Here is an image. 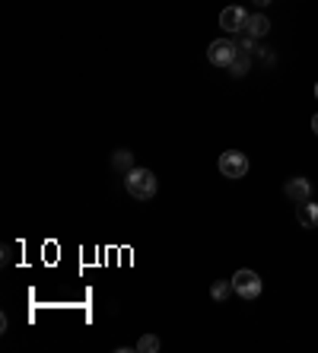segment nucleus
<instances>
[{
    "label": "nucleus",
    "instance_id": "1",
    "mask_svg": "<svg viewBox=\"0 0 318 353\" xmlns=\"http://www.w3.org/2000/svg\"><path fill=\"white\" fill-rule=\"evenodd\" d=\"M124 188H128L131 197H137V201H150L156 194V175L150 169H131L128 179H124Z\"/></svg>",
    "mask_w": 318,
    "mask_h": 353
},
{
    "label": "nucleus",
    "instance_id": "2",
    "mask_svg": "<svg viewBox=\"0 0 318 353\" xmlns=\"http://www.w3.org/2000/svg\"><path fill=\"white\" fill-rule=\"evenodd\" d=\"M207 58H210L213 67H232V61L239 58V45L232 39H217L207 48Z\"/></svg>",
    "mask_w": 318,
    "mask_h": 353
},
{
    "label": "nucleus",
    "instance_id": "3",
    "mask_svg": "<svg viewBox=\"0 0 318 353\" xmlns=\"http://www.w3.org/2000/svg\"><path fill=\"white\" fill-rule=\"evenodd\" d=\"M220 172L226 175V179H242V175L248 172V157L239 153V150H226L220 157Z\"/></svg>",
    "mask_w": 318,
    "mask_h": 353
},
{
    "label": "nucleus",
    "instance_id": "4",
    "mask_svg": "<svg viewBox=\"0 0 318 353\" xmlns=\"http://www.w3.org/2000/svg\"><path fill=\"white\" fill-rule=\"evenodd\" d=\"M232 287H236V293L242 296V299H255V296L261 293V277L255 271H236Z\"/></svg>",
    "mask_w": 318,
    "mask_h": 353
},
{
    "label": "nucleus",
    "instance_id": "5",
    "mask_svg": "<svg viewBox=\"0 0 318 353\" xmlns=\"http://www.w3.org/2000/svg\"><path fill=\"white\" fill-rule=\"evenodd\" d=\"M220 26L223 32H245V26H248V13L242 7H226L220 13Z\"/></svg>",
    "mask_w": 318,
    "mask_h": 353
},
{
    "label": "nucleus",
    "instance_id": "6",
    "mask_svg": "<svg viewBox=\"0 0 318 353\" xmlns=\"http://www.w3.org/2000/svg\"><path fill=\"white\" fill-rule=\"evenodd\" d=\"M309 194H312V185L306 179H290L286 181V197H290V201H296V204H302V201H309Z\"/></svg>",
    "mask_w": 318,
    "mask_h": 353
},
{
    "label": "nucleus",
    "instance_id": "7",
    "mask_svg": "<svg viewBox=\"0 0 318 353\" xmlns=\"http://www.w3.org/2000/svg\"><path fill=\"white\" fill-rule=\"evenodd\" d=\"M299 223L306 226V230H315V226H318V204L302 201V204H299Z\"/></svg>",
    "mask_w": 318,
    "mask_h": 353
},
{
    "label": "nucleus",
    "instance_id": "8",
    "mask_svg": "<svg viewBox=\"0 0 318 353\" xmlns=\"http://www.w3.org/2000/svg\"><path fill=\"white\" fill-rule=\"evenodd\" d=\"M245 32L252 35V39H261V35H268L270 32V19L268 17H248V26H245Z\"/></svg>",
    "mask_w": 318,
    "mask_h": 353
},
{
    "label": "nucleus",
    "instance_id": "9",
    "mask_svg": "<svg viewBox=\"0 0 318 353\" xmlns=\"http://www.w3.org/2000/svg\"><path fill=\"white\" fill-rule=\"evenodd\" d=\"M232 290H236L232 287V280H217V283L210 287V296L217 299V303H226V296L232 293Z\"/></svg>",
    "mask_w": 318,
    "mask_h": 353
},
{
    "label": "nucleus",
    "instance_id": "10",
    "mask_svg": "<svg viewBox=\"0 0 318 353\" xmlns=\"http://www.w3.org/2000/svg\"><path fill=\"white\" fill-rule=\"evenodd\" d=\"M229 70H232V77H242L245 70H248V51H239V58L232 61V67H229Z\"/></svg>",
    "mask_w": 318,
    "mask_h": 353
},
{
    "label": "nucleus",
    "instance_id": "11",
    "mask_svg": "<svg viewBox=\"0 0 318 353\" xmlns=\"http://www.w3.org/2000/svg\"><path fill=\"white\" fill-rule=\"evenodd\" d=\"M112 165L115 169H128V172H131V153H128V150H118V153L112 157Z\"/></svg>",
    "mask_w": 318,
    "mask_h": 353
},
{
    "label": "nucleus",
    "instance_id": "12",
    "mask_svg": "<svg viewBox=\"0 0 318 353\" xmlns=\"http://www.w3.org/2000/svg\"><path fill=\"white\" fill-rule=\"evenodd\" d=\"M137 350H143V353H156V350H159V337L143 334V337H140V344H137Z\"/></svg>",
    "mask_w": 318,
    "mask_h": 353
},
{
    "label": "nucleus",
    "instance_id": "13",
    "mask_svg": "<svg viewBox=\"0 0 318 353\" xmlns=\"http://www.w3.org/2000/svg\"><path fill=\"white\" fill-rule=\"evenodd\" d=\"M312 131H315V134H318V115H315V118H312Z\"/></svg>",
    "mask_w": 318,
    "mask_h": 353
},
{
    "label": "nucleus",
    "instance_id": "14",
    "mask_svg": "<svg viewBox=\"0 0 318 353\" xmlns=\"http://www.w3.org/2000/svg\"><path fill=\"white\" fill-rule=\"evenodd\" d=\"M255 3H258V7H268V3H270V0H255Z\"/></svg>",
    "mask_w": 318,
    "mask_h": 353
},
{
    "label": "nucleus",
    "instance_id": "15",
    "mask_svg": "<svg viewBox=\"0 0 318 353\" xmlns=\"http://www.w3.org/2000/svg\"><path fill=\"white\" fill-rule=\"evenodd\" d=\"M315 96H318V83H315Z\"/></svg>",
    "mask_w": 318,
    "mask_h": 353
}]
</instances>
